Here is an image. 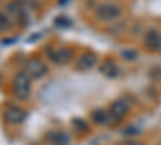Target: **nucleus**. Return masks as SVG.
<instances>
[{
    "label": "nucleus",
    "instance_id": "nucleus-1",
    "mask_svg": "<svg viewBox=\"0 0 161 145\" xmlns=\"http://www.w3.org/2000/svg\"><path fill=\"white\" fill-rule=\"evenodd\" d=\"M95 15L98 20L105 23H114L123 16V8L113 2H106V3H100L95 7Z\"/></svg>",
    "mask_w": 161,
    "mask_h": 145
},
{
    "label": "nucleus",
    "instance_id": "nucleus-2",
    "mask_svg": "<svg viewBox=\"0 0 161 145\" xmlns=\"http://www.w3.org/2000/svg\"><path fill=\"white\" fill-rule=\"evenodd\" d=\"M13 94L19 100L29 98V95H31V76L26 71H19L13 77Z\"/></svg>",
    "mask_w": 161,
    "mask_h": 145
},
{
    "label": "nucleus",
    "instance_id": "nucleus-3",
    "mask_svg": "<svg viewBox=\"0 0 161 145\" xmlns=\"http://www.w3.org/2000/svg\"><path fill=\"white\" fill-rule=\"evenodd\" d=\"M143 44L147 48H150L153 52L161 50V32L156 28H150L143 36Z\"/></svg>",
    "mask_w": 161,
    "mask_h": 145
},
{
    "label": "nucleus",
    "instance_id": "nucleus-4",
    "mask_svg": "<svg viewBox=\"0 0 161 145\" xmlns=\"http://www.w3.org/2000/svg\"><path fill=\"white\" fill-rule=\"evenodd\" d=\"M5 120L10 124H21L26 120V111L19 107H15V105H10L5 110Z\"/></svg>",
    "mask_w": 161,
    "mask_h": 145
},
{
    "label": "nucleus",
    "instance_id": "nucleus-5",
    "mask_svg": "<svg viewBox=\"0 0 161 145\" xmlns=\"http://www.w3.org/2000/svg\"><path fill=\"white\" fill-rule=\"evenodd\" d=\"M26 73L31 76V79H40L47 74V66H45V63L40 61V60H31V61H28Z\"/></svg>",
    "mask_w": 161,
    "mask_h": 145
},
{
    "label": "nucleus",
    "instance_id": "nucleus-6",
    "mask_svg": "<svg viewBox=\"0 0 161 145\" xmlns=\"http://www.w3.org/2000/svg\"><path fill=\"white\" fill-rule=\"evenodd\" d=\"M47 55H48V58H50L53 63H58V64L68 63V61L71 60V57H73V53H71L69 48H57V50L48 48V50H47Z\"/></svg>",
    "mask_w": 161,
    "mask_h": 145
},
{
    "label": "nucleus",
    "instance_id": "nucleus-7",
    "mask_svg": "<svg viewBox=\"0 0 161 145\" xmlns=\"http://www.w3.org/2000/svg\"><path fill=\"white\" fill-rule=\"evenodd\" d=\"M97 61H98V57L95 53H86V55H82L77 60L76 70H79V71H89V70H92L93 66H95Z\"/></svg>",
    "mask_w": 161,
    "mask_h": 145
},
{
    "label": "nucleus",
    "instance_id": "nucleus-8",
    "mask_svg": "<svg viewBox=\"0 0 161 145\" xmlns=\"http://www.w3.org/2000/svg\"><path fill=\"white\" fill-rule=\"evenodd\" d=\"M23 11H26L23 0H11V2H8L7 7H5V13H8V15H15L18 18H19V15Z\"/></svg>",
    "mask_w": 161,
    "mask_h": 145
},
{
    "label": "nucleus",
    "instance_id": "nucleus-9",
    "mask_svg": "<svg viewBox=\"0 0 161 145\" xmlns=\"http://www.w3.org/2000/svg\"><path fill=\"white\" fill-rule=\"evenodd\" d=\"M126 111H127V105H126L124 100H116L110 108V114L113 118H116V120L118 118H123L126 114Z\"/></svg>",
    "mask_w": 161,
    "mask_h": 145
},
{
    "label": "nucleus",
    "instance_id": "nucleus-10",
    "mask_svg": "<svg viewBox=\"0 0 161 145\" xmlns=\"http://www.w3.org/2000/svg\"><path fill=\"white\" fill-rule=\"evenodd\" d=\"M100 73L102 74H105V76H116L118 74V68H116V64L113 63V61H103L102 64H100Z\"/></svg>",
    "mask_w": 161,
    "mask_h": 145
},
{
    "label": "nucleus",
    "instance_id": "nucleus-11",
    "mask_svg": "<svg viewBox=\"0 0 161 145\" xmlns=\"http://www.w3.org/2000/svg\"><path fill=\"white\" fill-rule=\"evenodd\" d=\"M110 111H103V110H98L97 113H93V121H97L98 124H106L110 120Z\"/></svg>",
    "mask_w": 161,
    "mask_h": 145
},
{
    "label": "nucleus",
    "instance_id": "nucleus-12",
    "mask_svg": "<svg viewBox=\"0 0 161 145\" xmlns=\"http://www.w3.org/2000/svg\"><path fill=\"white\" fill-rule=\"evenodd\" d=\"M11 28V20L8 13H0V31H7Z\"/></svg>",
    "mask_w": 161,
    "mask_h": 145
},
{
    "label": "nucleus",
    "instance_id": "nucleus-13",
    "mask_svg": "<svg viewBox=\"0 0 161 145\" xmlns=\"http://www.w3.org/2000/svg\"><path fill=\"white\" fill-rule=\"evenodd\" d=\"M123 57H126L129 61H134L137 58V52H123Z\"/></svg>",
    "mask_w": 161,
    "mask_h": 145
},
{
    "label": "nucleus",
    "instance_id": "nucleus-14",
    "mask_svg": "<svg viewBox=\"0 0 161 145\" xmlns=\"http://www.w3.org/2000/svg\"><path fill=\"white\" fill-rule=\"evenodd\" d=\"M118 145H137V143H134V142H121V143H118Z\"/></svg>",
    "mask_w": 161,
    "mask_h": 145
},
{
    "label": "nucleus",
    "instance_id": "nucleus-15",
    "mask_svg": "<svg viewBox=\"0 0 161 145\" xmlns=\"http://www.w3.org/2000/svg\"><path fill=\"white\" fill-rule=\"evenodd\" d=\"M106 2H113V0H106Z\"/></svg>",
    "mask_w": 161,
    "mask_h": 145
}]
</instances>
